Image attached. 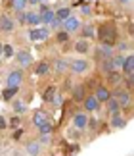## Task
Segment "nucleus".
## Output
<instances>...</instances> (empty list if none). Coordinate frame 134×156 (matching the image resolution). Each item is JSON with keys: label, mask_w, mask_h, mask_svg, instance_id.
I'll list each match as a JSON object with an SVG mask.
<instances>
[{"label": "nucleus", "mask_w": 134, "mask_h": 156, "mask_svg": "<svg viewBox=\"0 0 134 156\" xmlns=\"http://www.w3.org/2000/svg\"><path fill=\"white\" fill-rule=\"evenodd\" d=\"M100 39L103 41L106 46H111L115 43V39H117V31H115V27L113 25H103L100 29Z\"/></svg>", "instance_id": "nucleus-1"}, {"label": "nucleus", "mask_w": 134, "mask_h": 156, "mask_svg": "<svg viewBox=\"0 0 134 156\" xmlns=\"http://www.w3.org/2000/svg\"><path fill=\"white\" fill-rule=\"evenodd\" d=\"M115 100H117V104L119 106H126L130 102V93L129 91H115Z\"/></svg>", "instance_id": "nucleus-2"}, {"label": "nucleus", "mask_w": 134, "mask_h": 156, "mask_svg": "<svg viewBox=\"0 0 134 156\" xmlns=\"http://www.w3.org/2000/svg\"><path fill=\"white\" fill-rule=\"evenodd\" d=\"M63 25H65V33H69V31H77V29L81 27V21H79L77 17L69 16L67 20H63Z\"/></svg>", "instance_id": "nucleus-3"}, {"label": "nucleus", "mask_w": 134, "mask_h": 156, "mask_svg": "<svg viewBox=\"0 0 134 156\" xmlns=\"http://www.w3.org/2000/svg\"><path fill=\"white\" fill-rule=\"evenodd\" d=\"M17 60H19V66H23V68H29V66L33 64V56H31V52H27V50L17 52Z\"/></svg>", "instance_id": "nucleus-4"}, {"label": "nucleus", "mask_w": 134, "mask_h": 156, "mask_svg": "<svg viewBox=\"0 0 134 156\" xmlns=\"http://www.w3.org/2000/svg\"><path fill=\"white\" fill-rule=\"evenodd\" d=\"M94 97H96L98 102H107V100L111 98V93H109V89H106V87H98Z\"/></svg>", "instance_id": "nucleus-5"}, {"label": "nucleus", "mask_w": 134, "mask_h": 156, "mask_svg": "<svg viewBox=\"0 0 134 156\" xmlns=\"http://www.w3.org/2000/svg\"><path fill=\"white\" fill-rule=\"evenodd\" d=\"M21 81H23L21 71H12V73L8 75V87H19Z\"/></svg>", "instance_id": "nucleus-6"}, {"label": "nucleus", "mask_w": 134, "mask_h": 156, "mask_svg": "<svg viewBox=\"0 0 134 156\" xmlns=\"http://www.w3.org/2000/svg\"><path fill=\"white\" fill-rule=\"evenodd\" d=\"M86 68H88L86 60H75V62L71 64V69L75 71V73H82V71H86Z\"/></svg>", "instance_id": "nucleus-7"}, {"label": "nucleus", "mask_w": 134, "mask_h": 156, "mask_svg": "<svg viewBox=\"0 0 134 156\" xmlns=\"http://www.w3.org/2000/svg\"><path fill=\"white\" fill-rule=\"evenodd\" d=\"M0 29H2V31H12V29H14V20L8 17V16H2L0 17Z\"/></svg>", "instance_id": "nucleus-8"}, {"label": "nucleus", "mask_w": 134, "mask_h": 156, "mask_svg": "<svg viewBox=\"0 0 134 156\" xmlns=\"http://www.w3.org/2000/svg\"><path fill=\"white\" fill-rule=\"evenodd\" d=\"M98 100H96V97H86L84 98V108H86L88 112H96L98 110Z\"/></svg>", "instance_id": "nucleus-9"}, {"label": "nucleus", "mask_w": 134, "mask_h": 156, "mask_svg": "<svg viewBox=\"0 0 134 156\" xmlns=\"http://www.w3.org/2000/svg\"><path fill=\"white\" fill-rule=\"evenodd\" d=\"M121 69H123L125 73L132 75V71H134V58H132V56H126L125 62H123V68H121Z\"/></svg>", "instance_id": "nucleus-10"}, {"label": "nucleus", "mask_w": 134, "mask_h": 156, "mask_svg": "<svg viewBox=\"0 0 134 156\" xmlns=\"http://www.w3.org/2000/svg\"><path fill=\"white\" fill-rule=\"evenodd\" d=\"M73 125H75L77 129H84L88 125V119L86 116H82V114H79V116H75V119H73Z\"/></svg>", "instance_id": "nucleus-11"}, {"label": "nucleus", "mask_w": 134, "mask_h": 156, "mask_svg": "<svg viewBox=\"0 0 134 156\" xmlns=\"http://www.w3.org/2000/svg\"><path fill=\"white\" fill-rule=\"evenodd\" d=\"M23 21L31 23V25H39V23H40V16L39 14H27V16H23Z\"/></svg>", "instance_id": "nucleus-12"}, {"label": "nucleus", "mask_w": 134, "mask_h": 156, "mask_svg": "<svg viewBox=\"0 0 134 156\" xmlns=\"http://www.w3.org/2000/svg\"><path fill=\"white\" fill-rule=\"evenodd\" d=\"M27 152L31 154V156H39V152H40V143H29L27 145Z\"/></svg>", "instance_id": "nucleus-13"}, {"label": "nucleus", "mask_w": 134, "mask_h": 156, "mask_svg": "<svg viewBox=\"0 0 134 156\" xmlns=\"http://www.w3.org/2000/svg\"><path fill=\"white\" fill-rule=\"evenodd\" d=\"M107 81L111 83V85H119V83L123 81V79H121V73H119V71H109V75H107Z\"/></svg>", "instance_id": "nucleus-14"}, {"label": "nucleus", "mask_w": 134, "mask_h": 156, "mask_svg": "<svg viewBox=\"0 0 134 156\" xmlns=\"http://www.w3.org/2000/svg\"><path fill=\"white\" fill-rule=\"evenodd\" d=\"M33 122L36 127H40L42 123H46V114L44 112H35V118H33Z\"/></svg>", "instance_id": "nucleus-15"}, {"label": "nucleus", "mask_w": 134, "mask_h": 156, "mask_svg": "<svg viewBox=\"0 0 134 156\" xmlns=\"http://www.w3.org/2000/svg\"><path fill=\"white\" fill-rule=\"evenodd\" d=\"M111 125H113L115 129H121V127H125V125H126V119H125V118H121L119 114H117V116H113V122H111Z\"/></svg>", "instance_id": "nucleus-16"}, {"label": "nucleus", "mask_w": 134, "mask_h": 156, "mask_svg": "<svg viewBox=\"0 0 134 156\" xmlns=\"http://www.w3.org/2000/svg\"><path fill=\"white\" fill-rule=\"evenodd\" d=\"M15 94H17V87H8V89L2 93V97H4V100H12Z\"/></svg>", "instance_id": "nucleus-17"}, {"label": "nucleus", "mask_w": 134, "mask_h": 156, "mask_svg": "<svg viewBox=\"0 0 134 156\" xmlns=\"http://www.w3.org/2000/svg\"><path fill=\"white\" fill-rule=\"evenodd\" d=\"M75 50H77V52H81V54H84V52H88V50H90V44L86 43V41H79V43L75 44Z\"/></svg>", "instance_id": "nucleus-18"}, {"label": "nucleus", "mask_w": 134, "mask_h": 156, "mask_svg": "<svg viewBox=\"0 0 134 156\" xmlns=\"http://www.w3.org/2000/svg\"><path fill=\"white\" fill-rule=\"evenodd\" d=\"M73 97H75V100H82L84 98V87L77 85L75 89H73Z\"/></svg>", "instance_id": "nucleus-19"}, {"label": "nucleus", "mask_w": 134, "mask_h": 156, "mask_svg": "<svg viewBox=\"0 0 134 156\" xmlns=\"http://www.w3.org/2000/svg\"><path fill=\"white\" fill-rule=\"evenodd\" d=\"M40 21H44V23H52V21H54V12H50V10L42 12V16H40Z\"/></svg>", "instance_id": "nucleus-20"}, {"label": "nucleus", "mask_w": 134, "mask_h": 156, "mask_svg": "<svg viewBox=\"0 0 134 156\" xmlns=\"http://www.w3.org/2000/svg\"><path fill=\"white\" fill-rule=\"evenodd\" d=\"M98 56L109 60V58H111V48H109V46H102V48L98 50Z\"/></svg>", "instance_id": "nucleus-21"}, {"label": "nucleus", "mask_w": 134, "mask_h": 156, "mask_svg": "<svg viewBox=\"0 0 134 156\" xmlns=\"http://www.w3.org/2000/svg\"><path fill=\"white\" fill-rule=\"evenodd\" d=\"M109 60H111L113 71H115V68H123V62H125V58H123V56H115V58H109Z\"/></svg>", "instance_id": "nucleus-22"}, {"label": "nucleus", "mask_w": 134, "mask_h": 156, "mask_svg": "<svg viewBox=\"0 0 134 156\" xmlns=\"http://www.w3.org/2000/svg\"><path fill=\"white\" fill-rule=\"evenodd\" d=\"M12 6H14V10L21 12V10L27 6V0H12Z\"/></svg>", "instance_id": "nucleus-23"}, {"label": "nucleus", "mask_w": 134, "mask_h": 156, "mask_svg": "<svg viewBox=\"0 0 134 156\" xmlns=\"http://www.w3.org/2000/svg\"><path fill=\"white\" fill-rule=\"evenodd\" d=\"M107 104H109V112L117 116V112H119V108H121V106L117 104V100H111V98H109V100H107Z\"/></svg>", "instance_id": "nucleus-24"}, {"label": "nucleus", "mask_w": 134, "mask_h": 156, "mask_svg": "<svg viewBox=\"0 0 134 156\" xmlns=\"http://www.w3.org/2000/svg\"><path fill=\"white\" fill-rule=\"evenodd\" d=\"M54 94H56V89H54V87H48L46 93H44V100H46V102H52Z\"/></svg>", "instance_id": "nucleus-25"}, {"label": "nucleus", "mask_w": 134, "mask_h": 156, "mask_svg": "<svg viewBox=\"0 0 134 156\" xmlns=\"http://www.w3.org/2000/svg\"><path fill=\"white\" fill-rule=\"evenodd\" d=\"M48 69H50V68H48V64H46V62H40L39 66H36V73H39V75L48 73Z\"/></svg>", "instance_id": "nucleus-26"}, {"label": "nucleus", "mask_w": 134, "mask_h": 156, "mask_svg": "<svg viewBox=\"0 0 134 156\" xmlns=\"http://www.w3.org/2000/svg\"><path fill=\"white\" fill-rule=\"evenodd\" d=\"M69 16H71V14H69V10H67V8H62V10L58 12L56 20H67V17H69Z\"/></svg>", "instance_id": "nucleus-27"}, {"label": "nucleus", "mask_w": 134, "mask_h": 156, "mask_svg": "<svg viewBox=\"0 0 134 156\" xmlns=\"http://www.w3.org/2000/svg\"><path fill=\"white\" fill-rule=\"evenodd\" d=\"M39 129H40V133H42V135H48V133H50V131H52V125L46 122V123H42Z\"/></svg>", "instance_id": "nucleus-28"}, {"label": "nucleus", "mask_w": 134, "mask_h": 156, "mask_svg": "<svg viewBox=\"0 0 134 156\" xmlns=\"http://www.w3.org/2000/svg\"><path fill=\"white\" fill-rule=\"evenodd\" d=\"M2 54H6V56H14V48H12L10 44H2Z\"/></svg>", "instance_id": "nucleus-29"}, {"label": "nucleus", "mask_w": 134, "mask_h": 156, "mask_svg": "<svg viewBox=\"0 0 134 156\" xmlns=\"http://www.w3.org/2000/svg\"><path fill=\"white\" fill-rule=\"evenodd\" d=\"M102 69H103V71H107V73H109V71H113V66H111V60H106V62H103V64H102Z\"/></svg>", "instance_id": "nucleus-30"}, {"label": "nucleus", "mask_w": 134, "mask_h": 156, "mask_svg": "<svg viewBox=\"0 0 134 156\" xmlns=\"http://www.w3.org/2000/svg\"><path fill=\"white\" fill-rule=\"evenodd\" d=\"M56 69L58 71H65L67 69V64L63 62V60H58V62H56Z\"/></svg>", "instance_id": "nucleus-31"}, {"label": "nucleus", "mask_w": 134, "mask_h": 156, "mask_svg": "<svg viewBox=\"0 0 134 156\" xmlns=\"http://www.w3.org/2000/svg\"><path fill=\"white\" fill-rule=\"evenodd\" d=\"M82 33H84V37H92V35H94V29L90 27V25H86V27L82 29Z\"/></svg>", "instance_id": "nucleus-32"}, {"label": "nucleus", "mask_w": 134, "mask_h": 156, "mask_svg": "<svg viewBox=\"0 0 134 156\" xmlns=\"http://www.w3.org/2000/svg\"><path fill=\"white\" fill-rule=\"evenodd\" d=\"M46 37H48V29H46V27L39 29V39H46Z\"/></svg>", "instance_id": "nucleus-33"}, {"label": "nucleus", "mask_w": 134, "mask_h": 156, "mask_svg": "<svg viewBox=\"0 0 134 156\" xmlns=\"http://www.w3.org/2000/svg\"><path fill=\"white\" fill-rule=\"evenodd\" d=\"M56 39L59 41V43H63V41H67V33H65V31H62V33H58V35H56Z\"/></svg>", "instance_id": "nucleus-34"}, {"label": "nucleus", "mask_w": 134, "mask_h": 156, "mask_svg": "<svg viewBox=\"0 0 134 156\" xmlns=\"http://www.w3.org/2000/svg\"><path fill=\"white\" fill-rule=\"evenodd\" d=\"M29 37H31L33 41H39V29H33V31L29 33Z\"/></svg>", "instance_id": "nucleus-35"}, {"label": "nucleus", "mask_w": 134, "mask_h": 156, "mask_svg": "<svg viewBox=\"0 0 134 156\" xmlns=\"http://www.w3.org/2000/svg\"><path fill=\"white\" fill-rule=\"evenodd\" d=\"M52 102H54V104H56V106H59V104H62V102H63V97H59V94H58V97H56V98H52Z\"/></svg>", "instance_id": "nucleus-36"}, {"label": "nucleus", "mask_w": 134, "mask_h": 156, "mask_svg": "<svg viewBox=\"0 0 134 156\" xmlns=\"http://www.w3.org/2000/svg\"><path fill=\"white\" fill-rule=\"evenodd\" d=\"M12 127H17V125H19V119H17V118H12Z\"/></svg>", "instance_id": "nucleus-37"}, {"label": "nucleus", "mask_w": 134, "mask_h": 156, "mask_svg": "<svg viewBox=\"0 0 134 156\" xmlns=\"http://www.w3.org/2000/svg\"><path fill=\"white\" fill-rule=\"evenodd\" d=\"M0 129H6V119L0 116Z\"/></svg>", "instance_id": "nucleus-38"}, {"label": "nucleus", "mask_w": 134, "mask_h": 156, "mask_svg": "<svg viewBox=\"0 0 134 156\" xmlns=\"http://www.w3.org/2000/svg\"><path fill=\"white\" fill-rule=\"evenodd\" d=\"M132 81H134L132 75H129V79H126V87H132Z\"/></svg>", "instance_id": "nucleus-39"}, {"label": "nucleus", "mask_w": 134, "mask_h": 156, "mask_svg": "<svg viewBox=\"0 0 134 156\" xmlns=\"http://www.w3.org/2000/svg\"><path fill=\"white\" fill-rule=\"evenodd\" d=\"M27 2H42V0H27Z\"/></svg>", "instance_id": "nucleus-40"}, {"label": "nucleus", "mask_w": 134, "mask_h": 156, "mask_svg": "<svg viewBox=\"0 0 134 156\" xmlns=\"http://www.w3.org/2000/svg\"><path fill=\"white\" fill-rule=\"evenodd\" d=\"M0 56H2V44H0Z\"/></svg>", "instance_id": "nucleus-41"}, {"label": "nucleus", "mask_w": 134, "mask_h": 156, "mask_svg": "<svg viewBox=\"0 0 134 156\" xmlns=\"http://www.w3.org/2000/svg\"><path fill=\"white\" fill-rule=\"evenodd\" d=\"M121 2H130V0H121Z\"/></svg>", "instance_id": "nucleus-42"}]
</instances>
